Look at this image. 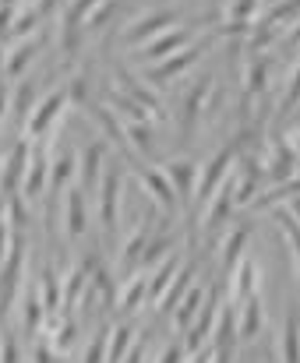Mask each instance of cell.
Listing matches in <instances>:
<instances>
[{
  "instance_id": "1",
  "label": "cell",
  "mask_w": 300,
  "mask_h": 363,
  "mask_svg": "<svg viewBox=\"0 0 300 363\" xmlns=\"http://www.w3.org/2000/svg\"><path fill=\"white\" fill-rule=\"evenodd\" d=\"M64 103H71L64 89H53L50 96H43V99L32 106V113L25 117V123H21V127H25V138H28V141L50 138L57 121H60V113H64Z\"/></svg>"
},
{
  "instance_id": "2",
  "label": "cell",
  "mask_w": 300,
  "mask_h": 363,
  "mask_svg": "<svg viewBox=\"0 0 300 363\" xmlns=\"http://www.w3.org/2000/svg\"><path fill=\"white\" fill-rule=\"evenodd\" d=\"M233 152H237V145H230V148H223V152H216L212 159H209V166L198 173V180H194V208H205L209 201H212V194L219 191V184L226 180V173H230V162H233Z\"/></svg>"
},
{
  "instance_id": "3",
  "label": "cell",
  "mask_w": 300,
  "mask_h": 363,
  "mask_svg": "<svg viewBox=\"0 0 300 363\" xmlns=\"http://www.w3.org/2000/svg\"><path fill=\"white\" fill-rule=\"evenodd\" d=\"M198 60H201V43H187V46H180L177 53H170V57L155 60L149 71H145V82L166 85V82H173L177 74H187Z\"/></svg>"
},
{
  "instance_id": "4",
  "label": "cell",
  "mask_w": 300,
  "mask_h": 363,
  "mask_svg": "<svg viewBox=\"0 0 300 363\" xmlns=\"http://www.w3.org/2000/svg\"><path fill=\"white\" fill-rule=\"evenodd\" d=\"M85 198H89V194H85L78 184L64 187V194H60L64 237H67V240H82V237L89 233V201H85Z\"/></svg>"
},
{
  "instance_id": "5",
  "label": "cell",
  "mask_w": 300,
  "mask_h": 363,
  "mask_svg": "<svg viewBox=\"0 0 300 363\" xmlns=\"http://www.w3.org/2000/svg\"><path fill=\"white\" fill-rule=\"evenodd\" d=\"M50 187V155L43 145H32V155H28V166H25V177H21V198L28 205H35Z\"/></svg>"
},
{
  "instance_id": "6",
  "label": "cell",
  "mask_w": 300,
  "mask_h": 363,
  "mask_svg": "<svg viewBox=\"0 0 300 363\" xmlns=\"http://www.w3.org/2000/svg\"><path fill=\"white\" fill-rule=\"evenodd\" d=\"M216 318H219V289H209V300H201V311L194 314V321L187 325V335H184V350H187V357H194V353L209 342Z\"/></svg>"
},
{
  "instance_id": "7",
  "label": "cell",
  "mask_w": 300,
  "mask_h": 363,
  "mask_svg": "<svg viewBox=\"0 0 300 363\" xmlns=\"http://www.w3.org/2000/svg\"><path fill=\"white\" fill-rule=\"evenodd\" d=\"M237 339H240V332H237V307L226 303V307L219 311L216 325H212V335H209L212 360H233V353H237Z\"/></svg>"
},
{
  "instance_id": "8",
  "label": "cell",
  "mask_w": 300,
  "mask_h": 363,
  "mask_svg": "<svg viewBox=\"0 0 300 363\" xmlns=\"http://www.w3.org/2000/svg\"><path fill=\"white\" fill-rule=\"evenodd\" d=\"M121 169H106L103 180H99V219H103V230L106 237L113 240L117 237V216H121Z\"/></svg>"
},
{
  "instance_id": "9",
  "label": "cell",
  "mask_w": 300,
  "mask_h": 363,
  "mask_svg": "<svg viewBox=\"0 0 300 363\" xmlns=\"http://www.w3.org/2000/svg\"><path fill=\"white\" fill-rule=\"evenodd\" d=\"M177 21V11H149V14H142V18H135L128 28H124V43L128 46H142V43H149L152 35H159V32H166L170 25Z\"/></svg>"
},
{
  "instance_id": "10",
  "label": "cell",
  "mask_w": 300,
  "mask_h": 363,
  "mask_svg": "<svg viewBox=\"0 0 300 363\" xmlns=\"http://www.w3.org/2000/svg\"><path fill=\"white\" fill-rule=\"evenodd\" d=\"M191 43V32L187 28H166V32H159V35H152L149 43H142L138 50H135V57L138 60H149V64H155V60H162V57H170V53H177L180 46H187Z\"/></svg>"
},
{
  "instance_id": "11",
  "label": "cell",
  "mask_w": 300,
  "mask_h": 363,
  "mask_svg": "<svg viewBox=\"0 0 300 363\" xmlns=\"http://www.w3.org/2000/svg\"><path fill=\"white\" fill-rule=\"evenodd\" d=\"M103 162H106V148L103 145H85L82 148V159H78V187L85 194H99V180H103Z\"/></svg>"
},
{
  "instance_id": "12",
  "label": "cell",
  "mask_w": 300,
  "mask_h": 363,
  "mask_svg": "<svg viewBox=\"0 0 300 363\" xmlns=\"http://www.w3.org/2000/svg\"><path fill=\"white\" fill-rule=\"evenodd\" d=\"M209 92H212V78L201 74V78L194 82V89L184 96V103H180V130H184V141L191 138V130H194L198 117L205 113V99H209Z\"/></svg>"
},
{
  "instance_id": "13",
  "label": "cell",
  "mask_w": 300,
  "mask_h": 363,
  "mask_svg": "<svg viewBox=\"0 0 300 363\" xmlns=\"http://www.w3.org/2000/svg\"><path fill=\"white\" fill-rule=\"evenodd\" d=\"M194 275H198V261H187L184 268H180V275H173V282L162 289V296L155 300V311L162 314V318H170L173 314V307L180 303V296L194 286Z\"/></svg>"
},
{
  "instance_id": "14",
  "label": "cell",
  "mask_w": 300,
  "mask_h": 363,
  "mask_svg": "<svg viewBox=\"0 0 300 363\" xmlns=\"http://www.w3.org/2000/svg\"><path fill=\"white\" fill-rule=\"evenodd\" d=\"M142 187H145V194H149L159 208H166V212H173V208H177V191H173V184H170L166 169H155V166L142 169Z\"/></svg>"
},
{
  "instance_id": "15",
  "label": "cell",
  "mask_w": 300,
  "mask_h": 363,
  "mask_svg": "<svg viewBox=\"0 0 300 363\" xmlns=\"http://www.w3.org/2000/svg\"><path fill=\"white\" fill-rule=\"evenodd\" d=\"M74 173H78V155H74L71 145H64L57 152V159H50V187H53V194H64V187H71Z\"/></svg>"
},
{
  "instance_id": "16",
  "label": "cell",
  "mask_w": 300,
  "mask_h": 363,
  "mask_svg": "<svg viewBox=\"0 0 300 363\" xmlns=\"http://www.w3.org/2000/svg\"><path fill=\"white\" fill-rule=\"evenodd\" d=\"M89 272H92V257H85V264L71 268V279H64V289H60V311L71 314L78 307V300L85 296L89 289Z\"/></svg>"
},
{
  "instance_id": "17",
  "label": "cell",
  "mask_w": 300,
  "mask_h": 363,
  "mask_svg": "<svg viewBox=\"0 0 300 363\" xmlns=\"http://www.w3.org/2000/svg\"><path fill=\"white\" fill-rule=\"evenodd\" d=\"M300 162V152L290 145V141H283V138H276V145H272V159H269V177L279 184V180H290L294 177V169H297Z\"/></svg>"
},
{
  "instance_id": "18",
  "label": "cell",
  "mask_w": 300,
  "mask_h": 363,
  "mask_svg": "<svg viewBox=\"0 0 300 363\" xmlns=\"http://www.w3.org/2000/svg\"><path fill=\"white\" fill-rule=\"evenodd\" d=\"M166 169V177H170V184H173V191H177V198H191L194 194V180H198V166L191 162V159H173V162H166L162 166Z\"/></svg>"
},
{
  "instance_id": "19",
  "label": "cell",
  "mask_w": 300,
  "mask_h": 363,
  "mask_svg": "<svg viewBox=\"0 0 300 363\" xmlns=\"http://www.w3.org/2000/svg\"><path fill=\"white\" fill-rule=\"evenodd\" d=\"M237 328H240V339L244 342L258 339V332H262V300H258V293H251V296L240 300V307H237Z\"/></svg>"
},
{
  "instance_id": "20",
  "label": "cell",
  "mask_w": 300,
  "mask_h": 363,
  "mask_svg": "<svg viewBox=\"0 0 300 363\" xmlns=\"http://www.w3.org/2000/svg\"><path fill=\"white\" fill-rule=\"evenodd\" d=\"M149 216L131 230V237L124 240V250H121V268H128V272H135V268H142V254H145V243H149Z\"/></svg>"
},
{
  "instance_id": "21",
  "label": "cell",
  "mask_w": 300,
  "mask_h": 363,
  "mask_svg": "<svg viewBox=\"0 0 300 363\" xmlns=\"http://www.w3.org/2000/svg\"><path fill=\"white\" fill-rule=\"evenodd\" d=\"M142 300H149V275L135 268V272L128 275L124 289H121V311H124V314H135V311L142 307Z\"/></svg>"
},
{
  "instance_id": "22",
  "label": "cell",
  "mask_w": 300,
  "mask_h": 363,
  "mask_svg": "<svg viewBox=\"0 0 300 363\" xmlns=\"http://www.w3.org/2000/svg\"><path fill=\"white\" fill-rule=\"evenodd\" d=\"M35 53H39V46H35V39L32 35H25L18 46H11V53L4 57V74L7 78H18V74H25V67L35 60Z\"/></svg>"
},
{
  "instance_id": "23",
  "label": "cell",
  "mask_w": 300,
  "mask_h": 363,
  "mask_svg": "<svg viewBox=\"0 0 300 363\" xmlns=\"http://www.w3.org/2000/svg\"><path fill=\"white\" fill-rule=\"evenodd\" d=\"M124 138L131 141V148L142 159H155V134H152L149 121H128L124 123Z\"/></svg>"
},
{
  "instance_id": "24",
  "label": "cell",
  "mask_w": 300,
  "mask_h": 363,
  "mask_svg": "<svg viewBox=\"0 0 300 363\" xmlns=\"http://www.w3.org/2000/svg\"><path fill=\"white\" fill-rule=\"evenodd\" d=\"M230 279H233L230 303H233V307H240V300H244V296H251V293H255V286H258V268H255V261H240V264H237V272H233Z\"/></svg>"
},
{
  "instance_id": "25",
  "label": "cell",
  "mask_w": 300,
  "mask_h": 363,
  "mask_svg": "<svg viewBox=\"0 0 300 363\" xmlns=\"http://www.w3.org/2000/svg\"><path fill=\"white\" fill-rule=\"evenodd\" d=\"M21 303V325H25V332H39L43 325H46V303H43V296H39V289L32 286L28 293H25V300H18Z\"/></svg>"
},
{
  "instance_id": "26",
  "label": "cell",
  "mask_w": 300,
  "mask_h": 363,
  "mask_svg": "<svg viewBox=\"0 0 300 363\" xmlns=\"http://www.w3.org/2000/svg\"><path fill=\"white\" fill-rule=\"evenodd\" d=\"M248 237H251V230H233L226 243H223V254H219V264H223V275H233L237 272V264H240V257H244V247H248Z\"/></svg>"
},
{
  "instance_id": "27",
  "label": "cell",
  "mask_w": 300,
  "mask_h": 363,
  "mask_svg": "<svg viewBox=\"0 0 300 363\" xmlns=\"http://www.w3.org/2000/svg\"><path fill=\"white\" fill-rule=\"evenodd\" d=\"M279 360H300V314L297 307L287 311V325H283V339H279Z\"/></svg>"
},
{
  "instance_id": "28",
  "label": "cell",
  "mask_w": 300,
  "mask_h": 363,
  "mask_svg": "<svg viewBox=\"0 0 300 363\" xmlns=\"http://www.w3.org/2000/svg\"><path fill=\"white\" fill-rule=\"evenodd\" d=\"M297 194H300V177H290V180H279L276 191L258 194V198L251 201V208H255V212H258V208H279L283 201H294Z\"/></svg>"
},
{
  "instance_id": "29",
  "label": "cell",
  "mask_w": 300,
  "mask_h": 363,
  "mask_svg": "<svg viewBox=\"0 0 300 363\" xmlns=\"http://www.w3.org/2000/svg\"><path fill=\"white\" fill-rule=\"evenodd\" d=\"M201 300H205V289H201V286H191V289L180 296V303L173 307V325H177V328H187V325L194 321V314L201 311Z\"/></svg>"
},
{
  "instance_id": "30",
  "label": "cell",
  "mask_w": 300,
  "mask_h": 363,
  "mask_svg": "<svg viewBox=\"0 0 300 363\" xmlns=\"http://www.w3.org/2000/svg\"><path fill=\"white\" fill-rule=\"evenodd\" d=\"M265 85H269V57H265V53H251L248 82H244V96H262Z\"/></svg>"
},
{
  "instance_id": "31",
  "label": "cell",
  "mask_w": 300,
  "mask_h": 363,
  "mask_svg": "<svg viewBox=\"0 0 300 363\" xmlns=\"http://www.w3.org/2000/svg\"><path fill=\"white\" fill-rule=\"evenodd\" d=\"M173 275H177V254H170L166 261H159V264L152 268V279H149V300L152 303L162 296V289L173 282Z\"/></svg>"
},
{
  "instance_id": "32",
  "label": "cell",
  "mask_w": 300,
  "mask_h": 363,
  "mask_svg": "<svg viewBox=\"0 0 300 363\" xmlns=\"http://www.w3.org/2000/svg\"><path fill=\"white\" fill-rule=\"evenodd\" d=\"M39 18H43V14L35 11V4L14 11V21H11V28H7V39H25V35H32L35 25H39Z\"/></svg>"
},
{
  "instance_id": "33",
  "label": "cell",
  "mask_w": 300,
  "mask_h": 363,
  "mask_svg": "<svg viewBox=\"0 0 300 363\" xmlns=\"http://www.w3.org/2000/svg\"><path fill=\"white\" fill-rule=\"evenodd\" d=\"M117 78H121V85H124V92H128V96H135V99H138V103H142L145 110H152V113L159 117V99L152 96V92L145 89V85H142V82H135V78H131V74H128L124 67H117Z\"/></svg>"
},
{
  "instance_id": "34",
  "label": "cell",
  "mask_w": 300,
  "mask_h": 363,
  "mask_svg": "<svg viewBox=\"0 0 300 363\" xmlns=\"http://www.w3.org/2000/svg\"><path fill=\"white\" fill-rule=\"evenodd\" d=\"M131 325H117L110 328V346H106V360H124L128 350H131Z\"/></svg>"
},
{
  "instance_id": "35",
  "label": "cell",
  "mask_w": 300,
  "mask_h": 363,
  "mask_svg": "<svg viewBox=\"0 0 300 363\" xmlns=\"http://www.w3.org/2000/svg\"><path fill=\"white\" fill-rule=\"evenodd\" d=\"M110 103H113V110H117L121 117H128V121H149V110H145L135 96H128V92L110 96Z\"/></svg>"
},
{
  "instance_id": "36",
  "label": "cell",
  "mask_w": 300,
  "mask_h": 363,
  "mask_svg": "<svg viewBox=\"0 0 300 363\" xmlns=\"http://www.w3.org/2000/svg\"><path fill=\"white\" fill-rule=\"evenodd\" d=\"M11 103H14V117H18V123H25V117L32 113V106L39 103V99H35V85H32V82H21Z\"/></svg>"
},
{
  "instance_id": "37",
  "label": "cell",
  "mask_w": 300,
  "mask_h": 363,
  "mask_svg": "<svg viewBox=\"0 0 300 363\" xmlns=\"http://www.w3.org/2000/svg\"><path fill=\"white\" fill-rule=\"evenodd\" d=\"M276 223L283 226L287 240H290L294 254H297V272H300V223H297V219H290V212H283V208H276Z\"/></svg>"
},
{
  "instance_id": "38",
  "label": "cell",
  "mask_w": 300,
  "mask_h": 363,
  "mask_svg": "<svg viewBox=\"0 0 300 363\" xmlns=\"http://www.w3.org/2000/svg\"><path fill=\"white\" fill-rule=\"evenodd\" d=\"M170 254V237H159V240L145 243V254H142V268H155L162 257Z\"/></svg>"
},
{
  "instance_id": "39",
  "label": "cell",
  "mask_w": 300,
  "mask_h": 363,
  "mask_svg": "<svg viewBox=\"0 0 300 363\" xmlns=\"http://www.w3.org/2000/svg\"><path fill=\"white\" fill-rule=\"evenodd\" d=\"M113 7H117V0H99V4L89 11V18H85V28H103V25L110 21Z\"/></svg>"
},
{
  "instance_id": "40",
  "label": "cell",
  "mask_w": 300,
  "mask_h": 363,
  "mask_svg": "<svg viewBox=\"0 0 300 363\" xmlns=\"http://www.w3.org/2000/svg\"><path fill=\"white\" fill-rule=\"evenodd\" d=\"M96 121L106 127V134H110L113 141H121V145H124V123L113 117V110H106V106H103V110H96Z\"/></svg>"
},
{
  "instance_id": "41",
  "label": "cell",
  "mask_w": 300,
  "mask_h": 363,
  "mask_svg": "<svg viewBox=\"0 0 300 363\" xmlns=\"http://www.w3.org/2000/svg\"><path fill=\"white\" fill-rule=\"evenodd\" d=\"M300 103V64L297 71H294V78H290V85H287V96H283V103H279V117H287L294 106Z\"/></svg>"
},
{
  "instance_id": "42",
  "label": "cell",
  "mask_w": 300,
  "mask_h": 363,
  "mask_svg": "<svg viewBox=\"0 0 300 363\" xmlns=\"http://www.w3.org/2000/svg\"><path fill=\"white\" fill-rule=\"evenodd\" d=\"M28 360H35V363H50V360H60V357H57L53 342H35V346H32V353H28Z\"/></svg>"
},
{
  "instance_id": "43",
  "label": "cell",
  "mask_w": 300,
  "mask_h": 363,
  "mask_svg": "<svg viewBox=\"0 0 300 363\" xmlns=\"http://www.w3.org/2000/svg\"><path fill=\"white\" fill-rule=\"evenodd\" d=\"M184 357H187V350H184L180 342H170V346H166V350H162L155 360H184Z\"/></svg>"
},
{
  "instance_id": "44",
  "label": "cell",
  "mask_w": 300,
  "mask_h": 363,
  "mask_svg": "<svg viewBox=\"0 0 300 363\" xmlns=\"http://www.w3.org/2000/svg\"><path fill=\"white\" fill-rule=\"evenodd\" d=\"M7 250H11V226H7V219L0 216V261L7 257Z\"/></svg>"
},
{
  "instance_id": "45",
  "label": "cell",
  "mask_w": 300,
  "mask_h": 363,
  "mask_svg": "<svg viewBox=\"0 0 300 363\" xmlns=\"http://www.w3.org/2000/svg\"><path fill=\"white\" fill-rule=\"evenodd\" d=\"M0 360H21V350H18L14 339H4V346H0Z\"/></svg>"
},
{
  "instance_id": "46",
  "label": "cell",
  "mask_w": 300,
  "mask_h": 363,
  "mask_svg": "<svg viewBox=\"0 0 300 363\" xmlns=\"http://www.w3.org/2000/svg\"><path fill=\"white\" fill-rule=\"evenodd\" d=\"M4 117H7V89L0 85V123H4Z\"/></svg>"
},
{
  "instance_id": "47",
  "label": "cell",
  "mask_w": 300,
  "mask_h": 363,
  "mask_svg": "<svg viewBox=\"0 0 300 363\" xmlns=\"http://www.w3.org/2000/svg\"><path fill=\"white\" fill-rule=\"evenodd\" d=\"M290 216H297V223H300V194L290 201Z\"/></svg>"
},
{
  "instance_id": "48",
  "label": "cell",
  "mask_w": 300,
  "mask_h": 363,
  "mask_svg": "<svg viewBox=\"0 0 300 363\" xmlns=\"http://www.w3.org/2000/svg\"><path fill=\"white\" fill-rule=\"evenodd\" d=\"M290 43H294V46L300 43V18H297V25H294V32H290Z\"/></svg>"
},
{
  "instance_id": "49",
  "label": "cell",
  "mask_w": 300,
  "mask_h": 363,
  "mask_svg": "<svg viewBox=\"0 0 300 363\" xmlns=\"http://www.w3.org/2000/svg\"><path fill=\"white\" fill-rule=\"evenodd\" d=\"M0 4H18V0H0Z\"/></svg>"
},
{
  "instance_id": "50",
  "label": "cell",
  "mask_w": 300,
  "mask_h": 363,
  "mask_svg": "<svg viewBox=\"0 0 300 363\" xmlns=\"http://www.w3.org/2000/svg\"><path fill=\"white\" fill-rule=\"evenodd\" d=\"M212 4H223V0H212Z\"/></svg>"
}]
</instances>
